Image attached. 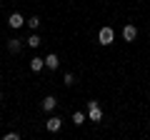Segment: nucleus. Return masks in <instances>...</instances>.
<instances>
[{
    "label": "nucleus",
    "mask_w": 150,
    "mask_h": 140,
    "mask_svg": "<svg viewBox=\"0 0 150 140\" xmlns=\"http://www.w3.org/2000/svg\"><path fill=\"white\" fill-rule=\"evenodd\" d=\"M98 43H100V45H110V43H115V30H112L110 25L100 28V33H98Z\"/></svg>",
    "instance_id": "1"
},
{
    "label": "nucleus",
    "mask_w": 150,
    "mask_h": 140,
    "mask_svg": "<svg viewBox=\"0 0 150 140\" xmlns=\"http://www.w3.org/2000/svg\"><path fill=\"white\" fill-rule=\"evenodd\" d=\"M88 118H90L93 123H100V120H103V108L98 105L95 100H90V103H88Z\"/></svg>",
    "instance_id": "2"
},
{
    "label": "nucleus",
    "mask_w": 150,
    "mask_h": 140,
    "mask_svg": "<svg viewBox=\"0 0 150 140\" xmlns=\"http://www.w3.org/2000/svg\"><path fill=\"white\" fill-rule=\"evenodd\" d=\"M8 25H10V28H13V30H20V28H23V25H25V18H23V15H20V13H13V15H10V18H8Z\"/></svg>",
    "instance_id": "3"
},
{
    "label": "nucleus",
    "mask_w": 150,
    "mask_h": 140,
    "mask_svg": "<svg viewBox=\"0 0 150 140\" xmlns=\"http://www.w3.org/2000/svg\"><path fill=\"white\" fill-rule=\"evenodd\" d=\"M135 38H138V28H135L133 23H128V25L123 28V40H128V43H133Z\"/></svg>",
    "instance_id": "4"
},
{
    "label": "nucleus",
    "mask_w": 150,
    "mask_h": 140,
    "mask_svg": "<svg viewBox=\"0 0 150 140\" xmlns=\"http://www.w3.org/2000/svg\"><path fill=\"white\" fill-rule=\"evenodd\" d=\"M23 45H25V40H20V38H10L8 40V50H10L13 55H18L23 50Z\"/></svg>",
    "instance_id": "5"
},
{
    "label": "nucleus",
    "mask_w": 150,
    "mask_h": 140,
    "mask_svg": "<svg viewBox=\"0 0 150 140\" xmlns=\"http://www.w3.org/2000/svg\"><path fill=\"white\" fill-rule=\"evenodd\" d=\"M55 108H58V100H55V95H45V98H43V110H45V113H53Z\"/></svg>",
    "instance_id": "6"
},
{
    "label": "nucleus",
    "mask_w": 150,
    "mask_h": 140,
    "mask_svg": "<svg viewBox=\"0 0 150 140\" xmlns=\"http://www.w3.org/2000/svg\"><path fill=\"white\" fill-rule=\"evenodd\" d=\"M60 128H63V120L60 118H50L48 123H45V130H48V133H58Z\"/></svg>",
    "instance_id": "7"
},
{
    "label": "nucleus",
    "mask_w": 150,
    "mask_h": 140,
    "mask_svg": "<svg viewBox=\"0 0 150 140\" xmlns=\"http://www.w3.org/2000/svg\"><path fill=\"white\" fill-rule=\"evenodd\" d=\"M43 68H45V58H38V55H35V58L30 60V70H33V73H40Z\"/></svg>",
    "instance_id": "8"
},
{
    "label": "nucleus",
    "mask_w": 150,
    "mask_h": 140,
    "mask_svg": "<svg viewBox=\"0 0 150 140\" xmlns=\"http://www.w3.org/2000/svg\"><path fill=\"white\" fill-rule=\"evenodd\" d=\"M25 45H28V48H40V45H43V40H40V35H38L35 30H33V35L25 40Z\"/></svg>",
    "instance_id": "9"
},
{
    "label": "nucleus",
    "mask_w": 150,
    "mask_h": 140,
    "mask_svg": "<svg viewBox=\"0 0 150 140\" xmlns=\"http://www.w3.org/2000/svg\"><path fill=\"white\" fill-rule=\"evenodd\" d=\"M58 65H60V60H58V55H55V53H50L48 58H45V68L55 70V68H58Z\"/></svg>",
    "instance_id": "10"
},
{
    "label": "nucleus",
    "mask_w": 150,
    "mask_h": 140,
    "mask_svg": "<svg viewBox=\"0 0 150 140\" xmlns=\"http://www.w3.org/2000/svg\"><path fill=\"white\" fill-rule=\"evenodd\" d=\"M85 118H88V115L83 113V110H75V113H73V123L75 125H83V123H85Z\"/></svg>",
    "instance_id": "11"
},
{
    "label": "nucleus",
    "mask_w": 150,
    "mask_h": 140,
    "mask_svg": "<svg viewBox=\"0 0 150 140\" xmlns=\"http://www.w3.org/2000/svg\"><path fill=\"white\" fill-rule=\"evenodd\" d=\"M25 25L30 28V30H38V28H40V18H38V15H33V18H28V20H25Z\"/></svg>",
    "instance_id": "12"
},
{
    "label": "nucleus",
    "mask_w": 150,
    "mask_h": 140,
    "mask_svg": "<svg viewBox=\"0 0 150 140\" xmlns=\"http://www.w3.org/2000/svg\"><path fill=\"white\" fill-rule=\"evenodd\" d=\"M63 83H65V85H75V75H73V73H65V75H63Z\"/></svg>",
    "instance_id": "13"
},
{
    "label": "nucleus",
    "mask_w": 150,
    "mask_h": 140,
    "mask_svg": "<svg viewBox=\"0 0 150 140\" xmlns=\"http://www.w3.org/2000/svg\"><path fill=\"white\" fill-rule=\"evenodd\" d=\"M18 138H20L18 133H8V135H5V140H18Z\"/></svg>",
    "instance_id": "14"
},
{
    "label": "nucleus",
    "mask_w": 150,
    "mask_h": 140,
    "mask_svg": "<svg viewBox=\"0 0 150 140\" xmlns=\"http://www.w3.org/2000/svg\"><path fill=\"white\" fill-rule=\"evenodd\" d=\"M0 100H3V93H0Z\"/></svg>",
    "instance_id": "15"
},
{
    "label": "nucleus",
    "mask_w": 150,
    "mask_h": 140,
    "mask_svg": "<svg viewBox=\"0 0 150 140\" xmlns=\"http://www.w3.org/2000/svg\"><path fill=\"white\" fill-rule=\"evenodd\" d=\"M148 128H150V123H148Z\"/></svg>",
    "instance_id": "16"
}]
</instances>
